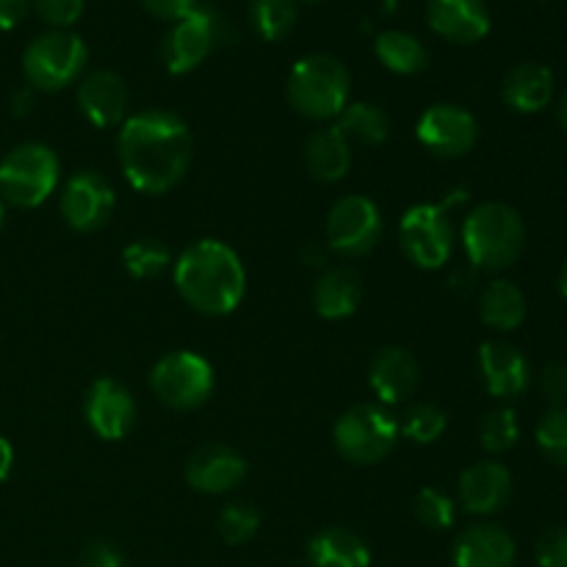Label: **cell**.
Masks as SVG:
<instances>
[{
	"instance_id": "277c9868",
	"label": "cell",
	"mask_w": 567,
	"mask_h": 567,
	"mask_svg": "<svg viewBox=\"0 0 567 567\" xmlns=\"http://www.w3.org/2000/svg\"><path fill=\"white\" fill-rule=\"evenodd\" d=\"M286 94L299 116L313 122H330L338 120L349 105L352 75L336 55H305L288 72Z\"/></svg>"
},
{
	"instance_id": "5b68a950",
	"label": "cell",
	"mask_w": 567,
	"mask_h": 567,
	"mask_svg": "<svg viewBox=\"0 0 567 567\" xmlns=\"http://www.w3.org/2000/svg\"><path fill=\"white\" fill-rule=\"evenodd\" d=\"M61 181L59 155L48 144L28 142L0 161V199L14 208H37Z\"/></svg>"
},
{
	"instance_id": "ee69618b",
	"label": "cell",
	"mask_w": 567,
	"mask_h": 567,
	"mask_svg": "<svg viewBox=\"0 0 567 567\" xmlns=\"http://www.w3.org/2000/svg\"><path fill=\"white\" fill-rule=\"evenodd\" d=\"M11 465H14V449H11V443L0 435V482L11 474Z\"/></svg>"
},
{
	"instance_id": "5bb4252c",
	"label": "cell",
	"mask_w": 567,
	"mask_h": 567,
	"mask_svg": "<svg viewBox=\"0 0 567 567\" xmlns=\"http://www.w3.org/2000/svg\"><path fill=\"white\" fill-rule=\"evenodd\" d=\"M83 415L92 432L103 441H122L133 430L138 419V408L133 393L122 382L103 377L94 380L83 399Z\"/></svg>"
},
{
	"instance_id": "f6af8a7d",
	"label": "cell",
	"mask_w": 567,
	"mask_h": 567,
	"mask_svg": "<svg viewBox=\"0 0 567 567\" xmlns=\"http://www.w3.org/2000/svg\"><path fill=\"white\" fill-rule=\"evenodd\" d=\"M557 116H559V125L567 131V92L559 97V109H557Z\"/></svg>"
},
{
	"instance_id": "9c48e42d",
	"label": "cell",
	"mask_w": 567,
	"mask_h": 567,
	"mask_svg": "<svg viewBox=\"0 0 567 567\" xmlns=\"http://www.w3.org/2000/svg\"><path fill=\"white\" fill-rule=\"evenodd\" d=\"M454 221L443 205L421 203L408 208L399 225V247L419 269H441L454 252Z\"/></svg>"
},
{
	"instance_id": "7dc6e473",
	"label": "cell",
	"mask_w": 567,
	"mask_h": 567,
	"mask_svg": "<svg viewBox=\"0 0 567 567\" xmlns=\"http://www.w3.org/2000/svg\"><path fill=\"white\" fill-rule=\"evenodd\" d=\"M382 3H385V9H388V11H393V9H396L399 3H402V0H382Z\"/></svg>"
},
{
	"instance_id": "836d02e7",
	"label": "cell",
	"mask_w": 567,
	"mask_h": 567,
	"mask_svg": "<svg viewBox=\"0 0 567 567\" xmlns=\"http://www.w3.org/2000/svg\"><path fill=\"white\" fill-rule=\"evenodd\" d=\"M518 435H520L518 415H515V410L509 408H498L493 410V413H487L480 426V443L482 449L491 454L509 452V449L518 443Z\"/></svg>"
},
{
	"instance_id": "7bdbcfd3",
	"label": "cell",
	"mask_w": 567,
	"mask_h": 567,
	"mask_svg": "<svg viewBox=\"0 0 567 567\" xmlns=\"http://www.w3.org/2000/svg\"><path fill=\"white\" fill-rule=\"evenodd\" d=\"M33 103H37V89H20V92H14V97H11V114L28 116L33 111Z\"/></svg>"
},
{
	"instance_id": "f1b7e54d",
	"label": "cell",
	"mask_w": 567,
	"mask_h": 567,
	"mask_svg": "<svg viewBox=\"0 0 567 567\" xmlns=\"http://www.w3.org/2000/svg\"><path fill=\"white\" fill-rule=\"evenodd\" d=\"M249 22L266 42L286 39L297 25V0H249Z\"/></svg>"
},
{
	"instance_id": "ba28073f",
	"label": "cell",
	"mask_w": 567,
	"mask_h": 567,
	"mask_svg": "<svg viewBox=\"0 0 567 567\" xmlns=\"http://www.w3.org/2000/svg\"><path fill=\"white\" fill-rule=\"evenodd\" d=\"M150 388L161 404L172 410H197L210 399L216 374L197 352H169L150 371Z\"/></svg>"
},
{
	"instance_id": "52a82bcc",
	"label": "cell",
	"mask_w": 567,
	"mask_h": 567,
	"mask_svg": "<svg viewBox=\"0 0 567 567\" xmlns=\"http://www.w3.org/2000/svg\"><path fill=\"white\" fill-rule=\"evenodd\" d=\"M399 421L385 404H354L336 421L332 441L343 460L354 465L382 463L399 443Z\"/></svg>"
},
{
	"instance_id": "3957f363",
	"label": "cell",
	"mask_w": 567,
	"mask_h": 567,
	"mask_svg": "<svg viewBox=\"0 0 567 567\" xmlns=\"http://www.w3.org/2000/svg\"><path fill=\"white\" fill-rule=\"evenodd\" d=\"M463 247L476 271L509 269L526 247V227L518 210L504 203H482L465 216Z\"/></svg>"
},
{
	"instance_id": "e0dca14e",
	"label": "cell",
	"mask_w": 567,
	"mask_h": 567,
	"mask_svg": "<svg viewBox=\"0 0 567 567\" xmlns=\"http://www.w3.org/2000/svg\"><path fill=\"white\" fill-rule=\"evenodd\" d=\"M78 109L94 127L122 125L127 116V86L116 72L94 70L78 81Z\"/></svg>"
},
{
	"instance_id": "ac0fdd59",
	"label": "cell",
	"mask_w": 567,
	"mask_h": 567,
	"mask_svg": "<svg viewBox=\"0 0 567 567\" xmlns=\"http://www.w3.org/2000/svg\"><path fill=\"white\" fill-rule=\"evenodd\" d=\"M513 496V474L507 465L487 460L463 471L460 476V504L471 515H496Z\"/></svg>"
},
{
	"instance_id": "6da1fadb",
	"label": "cell",
	"mask_w": 567,
	"mask_h": 567,
	"mask_svg": "<svg viewBox=\"0 0 567 567\" xmlns=\"http://www.w3.org/2000/svg\"><path fill=\"white\" fill-rule=\"evenodd\" d=\"M122 172L142 194H166L192 166V131L169 111H142L127 116L116 138Z\"/></svg>"
},
{
	"instance_id": "4316f807",
	"label": "cell",
	"mask_w": 567,
	"mask_h": 567,
	"mask_svg": "<svg viewBox=\"0 0 567 567\" xmlns=\"http://www.w3.org/2000/svg\"><path fill=\"white\" fill-rule=\"evenodd\" d=\"M332 127L349 144L358 142L365 144V147H380L391 136V116L377 103H349Z\"/></svg>"
},
{
	"instance_id": "4dcf8cb0",
	"label": "cell",
	"mask_w": 567,
	"mask_h": 567,
	"mask_svg": "<svg viewBox=\"0 0 567 567\" xmlns=\"http://www.w3.org/2000/svg\"><path fill=\"white\" fill-rule=\"evenodd\" d=\"M446 426H449V419L437 404L419 402L404 413L402 424H399V432H402L408 441L421 443V446H430V443L441 441Z\"/></svg>"
},
{
	"instance_id": "d6a6232c",
	"label": "cell",
	"mask_w": 567,
	"mask_h": 567,
	"mask_svg": "<svg viewBox=\"0 0 567 567\" xmlns=\"http://www.w3.org/2000/svg\"><path fill=\"white\" fill-rule=\"evenodd\" d=\"M260 529V513L249 502H233L219 513V535L227 546H244Z\"/></svg>"
},
{
	"instance_id": "1f68e13d",
	"label": "cell",
	"mask_w": 567,
	"mask_h": 567,
	"mask_svg": "<svg viewBox=\"0 0 567 567\" xmlns=\"http://www.w3.org/2000/svg\"><path fill=\"white\" fill-rule=\"evenodd\" d=\"M537 449L548 463L567 468V408H554L535 430Z\"/></svg>"
},
{
	"instance_id": "c3c4849f",
	"label": "cell",
	"mask_w": 567,
	"mask_h": 567,
	"mask_svg": "<svg viewBox=\"0 0 567 567\" xmlns=\"http://www.w3.org/2000/svg\"><path fill=\"white\" fill-rule=\"evenodd\" d=\"M3 219H6V205L3 199H0V227H3Z\"/></svg>"
},
{
	"instance_id": "8992f818",
	"label": "cell",
	"mask_w": 567,
	"mask_h": 567,
	"mask_svg": "<svg viewBox=\"0 0 567 567\" xmlns=\"http://www.w3.org/2000/svg\"><path fill=\"white\" fill-rule=\"evenodd\" d=\"M89 50L78 33L48 31L33 39L22 53V75L37 92H59L83 78Z\"/></svg>"
},
{
	"instance_id": "30bf717a",
	"label": "cell",
	"mask_w": 567,
	"mask_h": 567,
	"mask_svg": "<svg viewBox=\"0 0 567 567\" xmlns=\"http://www.w3.org/2000/svg\"><path fill=\"white\" fill-rule=\"evenodd\" d=\"M221 42V20L208 6H197L186 17L175 20L161 44V61L169 75H186L197 70L216 44Z\"/></svg>"
},
{
	"instance_id": "d590c367",
	"label": "cell",
	"mask_w": 567,
	"mask_h": 567,
	"mask_svg": "<svg viewBox=\"0 0 567 567\" xmlns=\"http://www.w3.org/2000/svg\"><path fill=\"white\" fill-rule=\"evenodd\" d=\"M28 3L48 25H53L55 31H66L81 20L86 0H28Z\"/></svg>"
},
{
	"instance_id": "2e32d148",
	"label": "cell",
	"mask_w": 567,
	"mask_h": 567,
	"mask_svg": "<svg viewBox=\"0 0 567 567\" xmlns=\"http://www.w3.org/2000/svg\"><path fill=\"white\" fill-rule=\"evenodd\" d=\"M426 22L446 42L474 44L491 31V9L485 0H426Z\"/></svg>"
},
{
	"instance_id": "d4e9b609",
	"label": "cell",
	"mask_w": 567,
	"mask_h": 567,
	"mask_svg": "<svg viewBox=\"0 0 567 567\" xmlns=\"http://www.w3.org/2000/svg\"><path fill=\"white\" fill-rule=\"evenodd\" d=\"M305 166L319 183H338L352 169V147L336 127H321L305 144Z\"/></svg>"
},
{
	"instance_id": "60d3db41",
	"label": "cell",
	"mask_w": 567,
	"mask_h": 567,
	"mask_svg": "<svg viewBox=\"0 0 567 567\" xmlns=\"http://www.w3.org/2000/svg\"><path fill=\"white\" fill-rule=\"evenodd\" d=\"M28 0H0V31H11L28 14Z\"/></svg>"
},
{
	"instance_id": "ffe728a7",
	"label": "cell",
	"mask_w": 567,
	"mask_h": 567,
	"mask_svg": "<svg viewBox=\"0 0 567 567\" xmlns=\"http://www.w3.org/2000/svg\"><path fill=\"white\" fill-rule=\"evenodd\" d=\"M419 360L402 347H385L371 360V391L377 393L380 404H385V408L408 402L415 393V388H419Z\"/></svg>"
},
{
	"instance_id": "7c38bea8",
	"label": "cell",
	"mask_w": 567,
	"mask_h": 567,
	"mask_svg": "<svg viewBox=\"0 0 567 567\" xmlns=\"http://www.w3.org/2000/svg\"><path fill=\"white\" fill-rule=\"evenodd\" d=\"M415 136L421 147L430 150L437 158H463L476 147L480 125L471 111L452 103H437L421 114Z\"/></svg>"
},
{
	"instance_id": "f546056e",
	"label": "cell",
	"mask_w": 567,
	"mask_h": 567,
	"mask_svg": "<svg viewBox=\"0 0 567 567\" xmlns=\"http://www.w3.org/2000/svg\"><path fill=\"white\" fill-rule=\"evenodd\" d=\"M122 264H125L127 275H133L136 280H150L169 269L172 252L166 244L155 241V238H138L122 249Z\"/></svg>"
},
{
	"instance_id": "bcb514c9",
	"label": "cell",
	"mask_w": 567,
	"mask_h": 567,
	"mask_svg": "<svg viewBox=\"0 0 567 567\" xmlns=\"http://www.w3.org/2000/svg\"><path fill=\"white\" fill-rule=\"evenodd\" d=\"M557 288L559 293L567 299V260L563 264V269H559V277H557Z\"/></svg>"
},
{
	"instance_id": "603a6c76",
	"label": "cell",
	"mask_w": 567,
	"mask_h": 567,
	"mask_svg": "<svg viewBox=\"0 0 567 567\" xmlns=\"http://www.w3.org/2000/svg\"><path fill=\"white\" fill-rule=\"evenodd\" d=\"M502 97L518 114H537L554 100V72L537 61H524L507 72Z\"/></svg>"
},
{
	"instance_id": "7a4b0ae2",
	"label": "cell",
	"mask_w": 567,
	"mask_h": 567,
	"mask_svg": "<svg viewBox=\"0 0 567 567\" xmlns=\"http://www.w3.org/2000/svg\"><path fill=\"white\" fill-rule=\"evenodd\" d=\"M175 286L188 308L203 316H227L247 293V271L233 247L199 238L175 260Z\"/></svg>"
},
{
	"instance_id": "b9f144b4",
	"label": "cell",
	"mask_w": 567,
	"mask_h": 567,
	"mask_svg": "<svg viewBox=\"0 0 567 567\" xmlns=\"http://www.w3.org/2000/svg\"><path fill=\"white\" fill-rule=\"evenodd\" d=\"M476 275H480V271H476L474 266H463V269H454L452 280H449V288H452V293H457V297H468V293L474 291V286H476Z\"/></svg>"
},
{
	"instance_id": "83f0119b",
	"label": "cell",
	"mask_w": 567,
	"mask_h": 567,
	"mask_svg": "<svg viewBox=\"0 0 567 567\" xmlns=\"http://www.w3.org/2000/svg\"><path fill=\"white\" fill-rule=\"evenodd\" d=\"M374 53L382 61V66L396 75H415L424 72L430 64V50L419 37L408 31H382L374 39Z\"/></svg>"
},
{
	"instance_id": "8d00e7d4",
	"label": "cell",
	"mask_w": 567,
	"mask_h": 567,
	"mask_svg": "<svg viewBox=\"0 0 567 567\" xmlns=\"http://www.w3.org/2000/svg\"><path fill=\"white\" fill-rule=\"evenodd\" d=\"M535 559L540 567H567V526L543 532L535 546Z\"/></svg>"
},
{
	"instance_id": "484cf974",
	"label": "cell",
	"mask_w": 567,
	"mask_h": 567,
	"mask_svg": "<svg viewBox=\"0 0 567 567\" xmlns=\"http://www.w3.org/2000/svg\"><path fill=\"white\" fill-rule=\"evenodd\" d=\"M480 316L491 330H498V332L518 330V327L526 321L524 291L509 280L487 282L480 299Z\"/></svg>"
},
{
	"instance_id": "9a60e30c",
	"label": "cell",
	"mask_w": 567,
	"mask_h": 567,
	"mask_svg": "<svg viewBox=\"0 0 567 567\" xmlns=\"http://www.w3.org/2000/svg\"><path fill=\"white\" fill-rule=\"evenodd\" d=\"M247 476V463L227 443H205L188 457L186 482L205 496H221L241 485Z\"/></svg>"
},
{
	"instance_id": "7402d4cb",
	"label": "cell",
	"mask_w": 567,
	"mask_h": 567,
	"mask_svg": "<svg viewBox=\"0 0 567 567\" xmlns=\"http://www.w3.org/2000/svg\"><path fill=\"white\" fill-rule=\"evenodd\" d=\"M363 302V280L349 266H330L324 275L316 280L313 308L321 319L343 321L358 313Z\"/></svg>"
},
{
	"instance_id": "cb8c5ba5",
	"label": "cell",
	"mask_w": 567,
	"mask_h": 567,
	"mask_svg": "<svg viewBox=\"0 0 567 567\" xmlns=\"http://www.w3.org/2000/svg\"><path fill=\"white\" fill-rule=\"evenodd\" d=\"M310 567H371V551L354 532L330 526L308 543Z\"/></svg>"
},
{
	"instance_id": "d6986e66",
	"label": "cell",
	"mask_w": 567,
	"mask_h": 567,
	"mask_svg": "<svg viewBox=\"0 0 567 567\" xmlns=\"http://www.w3.org/2000/svg\"><path fill=\"white\" fill-rule=\"evenodd\" d=\"M480 371L485 388L496 399H518L529 388V360L504 341H487L480 349Z\"/></svg>"
},
{
	"instance_id": "681fc988",
	"label": "cell",
	"mask_w": 567,
	"mask_h": 567,
	"mask_svg": "<svg viewBox=\"0 0 567 567\" xmlns=\"http://www.w3.org/2000/svg\"><path fill=\"white\" fill-rule=\"evenodd\" d=\"M305 3H316V0H305Z\"/></svg>"
},
{
	"instance_id": "44dd1931",
	"label": "cell",
	"mask_w": 567,
	"mask_h": 567,
	"mask_svg": "<svg viewBox=\"0 0 567 567\" xmlns=\"http://www.w3.org/2000/svg\"><path fill=\"white\" fill-rule=\"evenodd\" d=\"M454 567H515L518 546L502 526H468L454 543Z\"/></svg>"
},
{
	"instance_id": "4fadbf2b",
	"label": "cell",
	"mask_w": 567,
	"mask_h": 567,
	"mask_svg": "<svg viewBox=\"0 0 567 567\" xmlns=\"http://www.w3.org/2000/svg\"><path fill=\"white\" fill-rule=\"evenodd\" d=\"M61 216L78 233H97L111 221L116 194L111 183L97 172H78L61 192Z\"/></svg>"
},
{
	"instance_id": "ab89813d",
	"label": "cell",
	"mask_w": 567,
	"mask_h": 567,
	"mask_svg": "<svg viewBox=\"0 0 567 567\" xmlns=\"http://www.w3.org/2000/svg\"><path fill=\"white\" fill-rule=\"evenodd\" d=\"M142 6L150 14L158 17V20L175 22L186 17L192 9H197V0H142Z\"/></svg>"
},
{
	"instance_id": "74e56055",
	"label": "cell",
	"mask_w": 567,
	"mask_h": 567,
	"mask_svg": "<svg viewBox=\"0 0 567 567\" xmlns=\"http://www.w3.org/2000/svg\"><path fill=\"white\" fill-rule=\"evenodd\" d=\"M81 567H125V557L116 543L94 540L83 548Z\"/></svg>"
},
{
	"instance_id": "8fae6325",
	"label": "cell",
	"mask_w": 567,
	"mask_h": 567,
	"mask_svg": "<svg viewBox=\"0 0 567 567\" xmlns=\"http://www.w3.org/2000/svg\"><path fill=\"white\" fill-rule=\"evenodd\" d=\"M382 214L363 194H349L327 216V247L341 258H363L380 244Z\"/></svg>"
},
{
	"instance_id": "e575fe53",
	"label": "cell",
	"mask_w": 567,
	"mask_h": 567,
	"mask_svg": "<svg viewBox=\"0 0 567 567\" xmlns=\"http://www.w3.org/2000/svg\"><path fill=\"white\" fill-rule=\"evenodd\" d=\"M415 518L426 526V529L446 532L452 529L457 520V504L449 493L437 491V487H421L415 496Z\"/></svg>"
},
{
	"instance_id": "f35d334b",
	"label": "cell",
	"mask_w": 567,
	"mask_h": 567,
	"mask_svg": "<svg viewBox=\"0 0 567 567\" xmlns=\"http://www.w3.org/2000/svg\"><path fill=\"white\" fill-rule=\"evenodd\" d=\"M540 391L554 408H563L567 399V365L565 363H548L540 374Z\"/></svg>"
}]
</instances>
